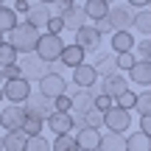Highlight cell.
Segmentation results:
<instances>
[{"label":"cell","mask_w":151,"mask_h":151,"mask_svg":"<svg viewBox=\"0 0 151 151\" xmlns=\"http://www.w3.org/2000/svg\"><path fill=\"white\" fill-rule=\"evenodd\" d=\"M39 37H42V34H39L37 28H31L28 22H20V25H17L14 31L6 37V42H9L20 56H28V53H34V50H37Z\"/></svg>","instance_id":"6da1fadb"},{"label":"cell","mask_w":151,"mask_h":151,"mask_svg":"<svg viewBox=\"0 0 151 151\" xmlns=\"http://www.w3.org/2000/svg\"><path fill=\"white\" fill-rule=\"evenodd\" d=\"M62 50H65V42H62V37H53V34H42L37 42V50L34 53L39 56V59L45 62V65H56V62L62 59Z\"/></svg>","instance_id":"7a4b0ae2"},{"label":"cell","mask_w":151,"mask_h":151,"mask_svg":"<svg viewBox=\"0 0 151 151\" xmlns=\"http://www.w3.org/2000/svg\"><path fill=\"white\" fill-rule=\"evenodd\" d=\"M3 98L9 104H17V106H22V104L31 98V81L28 78H17V81H3Z\"/></svg>","instance_id":"3957f363"},{"label":"cell","mask_w":151,"mask_h":151,"mask_svg":"<svg viewBox=\"0 0 151 151\" xmlns=\"http://www.w3.org/2000/svg\"><path fill=\"white\" fill-rule=\"evenodd\" d=\"M37 84H39V95H45L48 101H56V98L67 95V81H65V76L48 73V76H42Z\"/></svg>","instance_id":"277c9868"},{"label":"cell","mask_w":151,"mask_h":151,"mask_svg":"<svg viewBox=\"0 0 151 151\" xmlns=\"http://www.w3.org/2000/svg\"><path fill=\"white\" fill-rule=\"evenodd\" d=\"M25 106H17V104H9V106L0 109V126L6 129V134L9 132H22V126H25Z\"/></svg>","instance_id":"5b68a950"},{"label":"cell","mask_w":151,"mask_h":151,"mask_svg":"<svg viewBox=\"0 0 151 151\" xmlns=\"http://www.w3.org/2000/svg\"><path fill=\"white\" fill-rule=\"evenodd\" d=\"M73 45H78L84 53H98V50H101V34L95 31V25H84V28L76 31Z\"/></svg>","instance_id":"8992f818"},{"label":"cell","mask_w":151,"mask_h":151,"mask_svg":"<svg viewBox=\"0 0 151 151\" xmlns=\"http://www.w3.org/2000/svg\"><path fill=\"white\" fill-rule=\"evenodd\" d=\"M22 106H25V115H28V118L48 120L50 115H53V101H48V98H45V95H39V92H37V95L31 92V98H28Z\"/></svg>","instance_id":"52a82bcc"},{"label":"cell","mask_w":151,"mask_h":151,"mask_svg":"<svg viewBox=\"0 0 151 151\" xmlns=\"http://www.w3.org/2000/svg\"><path fill=\"white\" fill-rule=\"evenodd\" d=\"M106 20L112 22V31H132V20H134V11L129 6H115L109 3V14Z\"/></svg>","instance_id":"ba28073f"},{"label":"cell","mask_w":151,"mask_h":151,"mask_svg":"<svg viewBox=\"0 0 151 151\" xmlns=\"http://www.w3.org/2000/svg\"><path fill=\"white\" fill-rule=\"evenodd\" d=\"M104 126L109 129V134H123L132 126V112H123V109L112 106L106 115H104Z\"/></svg>","instance_id":"9c48e42d"},{"label":"cell","mask_w":151,"mask_h":151,"mask_svg":"<svg viewBox=\"0 0 151 151\" xmlns=\"http://www.w3.org/2000/svg\"><path fill=\"white\" fill-rule=\"evenodd\" d=\"M17 65H20V70H22V78H42V76H48V65H45L42 59H39L37 53H28V56H20V62H17Z\"/></svg>","instance_id":"30bf717a"},{"label":"cell","mask_w":151,"mask_h":151,"mask_svg":"<svg viewBox=\"0 0 151 151\" xmlns=\"http://www.w3.org/2000/svg\"><path fill=\"white\" fill-rule=\"evenodd\" d=\"M50 6H45V3H37V6H31V11L25 14V22L31 28H37L39 34H45L48 31V22H50Z\"/></svg>","instance_id":"8fae6325"},{"label":"cell","mask_w":151,"mask_h":151,"mask_svg":"<svg viewBox=\"0 0 151 151\" xmlns=\"http://www.w3.org/2000/svg\"><path fill=\"white\" fill-rule=\"evenodd\" d=\"M98 84V73H95V65H78L73 70V87L76 90H92Z\"/></svg>","instance_id":"7c38bea8"},{"label":"cell","mask_w":151,"mask_h":151,"mask_svg":"<svg viewBox=\"0 0 151 151\" xmlns=\"http://www.w3.org/2000/svg\"><path fill=\"white\" fill-rule=\"evenodd\" d=\"M45 126H48L50 132H53L56 137H67L70 132L76 129V123H73V112L70 115H62V112H53L48 120H45Z\"/></svg>","instance_id":"4fadbf2b"},{"label":"cell","mask_w":151,"mask_h":151,"mask_svg":"<svg viewBox=\"0 0 151 151\" xmlns=\"http://www.w3.org/2000/svg\"><path fill=\"white\" fill-rule=\"evenodd\" d=\"M129 90V81H126V76L123 73H118V76H109V78H101V95H106V98H118L120 92H126Z\"/></svg>","instance_id":"5bb4252c"},{"label":"cell","mask_w":151,"mask_h":151,"mask_svg":"<svg viewBox=\"0 0 151 151\" xmlns=\"http://www.w3.org/2000/svg\"><path fill=\"white\" fill-rule=\"evenodd\" d=\"M101 132L98 129H78L76 132V143H78V151H98L101 146Z\"/></svg>","instance_id":"9a60e30c"},{"label":"cell","mask_w":151,"mask_h":151,"mask_svg":"<svg viewBox=\"0 0 151 151\" xmlns=\"http://www.w3.org/2000/svg\"><path fill=\"white\" fill-rule=\"evenodd\" d=\"M95 95H98L95 90H76L73 87V95H70L73 98V112H81V115L90 112L95 106Z\"/></svg>","instance_id":"2e32d148"},{"label":"cell","mask_w":151,"mask_h":151,"mask_svg":"<svg viewBox=\"0 0 151 151\" xmlns=\"http://www.w3.org/2000/svg\"><path fill=\"white\" fill-rule=\"evenodd\" d=\"M62 20H65V31H78V28L87 25V14H84V6H70V9L62 14Z\"/></svg>","instance_id":"e0dca14e"},{"label":"cell","mask_w":151,"mask_h":151,"mask_svg":"<svg viewBox=\"0 0 151 151\" xmlns=\"http://www.w3.org/2000/svg\"><path fill=\"white\" fill-rule=\"evenodd\" d=\"M134 48H137V42H134V37H132V31H115L112 34V50H115V56H118V53H134Z\"/></svg>","instance_id":"ac0fdd59"},{"label":"cell","mask_w":151,"mask_h":151,"mask_svg":"<svg viewBox=\"0 0 151 151\" xmlns=\"http://www.w3.org/2000/svg\"><path fill=\"white\" fill-rule=\"evenodd\" d=\"M84 50L78 48V45H65V50H62V67H70V70H76L78 65H84Z\"/></svg>","instance_id":"d6986e66"},{"label":"cell","mask_w":151,"mask_h":151,"mask_svg":"<svg viewBox=\"0 0 151 151\" xmlns=\"http://www.w3.org/2000/svg\"><path fill=\"white\" fill-rule=\"evenodd\" d=\"M20 25V20H17V11L11 9V6H6V3H0V37H9L14 28Z\"/></svg>","instance_id":"ffe728a7"},{"label":"cell","mask_w":151,"mask_h":151,"mask_svg":"<svg viewBox=\"0 0 151 151\" xmlns=\"http://www.w3.org/2000/svg\"><path fill=\"white\" fill-rule=\"evenodd\" d=\"M95 73H98V78L118 76V59H115V53H104V56H98V62H95Z\"/></svg>","instance_id":"44dd1931"},{"label":"cell","mask_w":151,"mask_h":151,"mask_svg":"<svg viewBox=\"0 0 151 151\" xmlns=\"http://www.w3.org/2000/svg\"><path fill=\"white\" fill-rule=\"evenodd\" d=\"M129 81H134V84H140V87H151V62L137 59V65L132 67V73H129Z\"/></svg>","instance_id":"7402d4cb"},{"label":"cell","mask_w":151,"mask_h":151,"mask_svg":"<svg viewBox=\"0 0 151 151\" xmlns=\"http://www.w3.org/2000/svg\"><path fill=\"white\" fill-rule=\"evenodd\" d=\"M84 14H87V20L98 22V20H104V17L109 14V3L106 0H87L84 3Z\"/></svg>","instance_id":"603a6c76"},{"label":"cell","mask_w":151,"mask_h":151,"mask_svg":"<svg viewBox=\"0 0 151 151\" xmlns=\"http://www.w3.org/2000/svg\"><path fill=\"white\" fill-rule=\"evenodd\" d=\"M25 146H28L25 132H9L3 137V151H25Z\"/></svg>","instance_id":"cb8c5ba5"},{"label":"cell","mask_w":151,"mask_h":151,"mask_svg":"<svg viewBox=\"0 0 151 151\" xmlns=\"http://www.w3.org/2000/svg\"><path fill=\"white\" fill-rule=\"evenodd\" d=\"M132 28L143 34V39L151 37V9L146 11H134V20H132Z\"/></svg>","instance_id":"d4e9b609"},{"label":"cell","mask_w":151,"mask_h":151,"mask_svg":"<svg viewBox=\"0 0 151 151\" xmlns=\"http://www.w3.org/2000/svg\"><path fill=\"white\" fill-rule=\"evenodd\" d=\"M98 151H126V137L123 134H104Z\"/></svg>","instance_id":"484cf974"},{"label":"cell","mask_w":151,"mask_h":151,"mask_svg":"<svg viewBox=\"0 0 151 151\" xmlns=\"http://www.w3.org/2000/svg\"><path fill=\"white\" fill-rule=\"evenodd\" d=\"M126 151H151V140L143 132H134L126 137Z\"/></svg>","instance_id":"4316f807"},{"label":"cell","mask_w":151,"mask_h":151,"mask_svg":"<svg viewBox=\"0 0 151 151\" xmlns=\"http://www.w3.org/2000/svg\"><path fill=\"white\" fill-rule=\"evenodd\" d=\"M17 62H20V53H17L9 42H3V45H0V70H6V67L17 65Z\"/></svg>","instance_id":"83f0119b"},{"label":"cell","mask_w":151,"mask_h":151,"mask_svg":"<svg viewBox=\"0 0 151 151\" xmlns=\"http://www.w3.org/2000/svg\"><path fill=\"white\" fill-rule=\"evenodd\" d=\"M115 106H118V109H123V112H132V109L137 106V92H134V90L120 92V95L115 98Z\"/></svg>","instance_id":"f1b7e54d"},{"label":"cell","mask_w":151,"mask_h":151,"mask_svg":"<svg viewBox=\"0 0 151 151\" xmlns=\"http://www.w3.org/2000/svg\"><path fill=\"white\" fill-rule=\"evenodd\" d=\"M84 126H87V129H98V132H101V126H104V112H101V109H95V106H92L90 112H84Z\"/></svg>","instance_id":"f546056e"},{"label":"cell","mask_w":151,"mask_h":151,"mask_svg":"<svg viewBox=\"0 0 151 151\" xmlns=\"http://www.w3.org/2000/svg\"><path fill=\"white\" fill-rule=\"evenodd\" d=\"M50 148L53 151H78V143H76L73 134H67V137H56V140L50 143Z\"/></svg>","instance_id":"4dcf8cb0"},{"label":"cell","mask_w":151,"mask_h":151,"mask_svg":"<svg viewBox=\"0 0 151 151\" xmlns=\"http://www.w3.org/2000/svg\"><path fill=\"white\" fill-rule=\"evenodd\" d=\"M137 112H140V118H148L151 115V90H146V92H137Z\"/></svg>","instance_id":"1f68e13d"},{"label":"cell","mask_w":151,"mask_h":151,"mask_svg":"<svg viewBox=\"0 0 151 151\" xmlns=\"http://www.w3.org/2000/svg\"><path fill=\"white\" fill-rule=\"evenodd\" d=\"M42 129H45V120H39V118H25L22 132H25L28 137H39V134H42Z\"/></svg>","instance_id":"d6a6232c"},{"label":"cell","mask_w":151,"mask_h":151,"mask_svg":"<svg viewBox=\"0 0 151 151\" xmlns=\"http://www.w3.org/2000/svg\"><path fill=\"white\" fill-rule=\"evenodd\" d=\"M118 73H132V67L137 65V56L134 53H118Z\"/></svg>","instance_id":"836d02e7"},{"label":"cell","mask_w":151,"mask_h":151,"mask_svg":"<svg viewBox=\"0 0 151 151\" xmlns=\"http://www.w3.org/2000/svg\"><path fill=\"white\" fill-rule=\"evenodd\" d=\"M25 151H50V140H45L42 134H39V137H28Z\"/></svg>","instance_id":"e575fe53"},{"label":"cell","mask_w":151,"mask_h":151,"mask_svg":"<svg viewBox=\"0 0 151 151\" xmlns=\"http://www.w3.org/2000/svg\"><path fill=\"white\" fill-rule=\"evenodd\" d=\"M53 112H62V115H70L73 112V98L70 95H62L53 101Z\"/></svg>","instance_id":"d590c367"},{"label":"cell","mask_w":151,"mask_h":151,"mask_svg":"<svg viewBox=\"0 0 151 151\" xmlns=\"http://www.w3.org/2000/svg\"><path fill=\"white\" fill-rule=\"evenodd\" d=\"M137 53H140V62H151V37L137 42Z\"/></svg>","instance_id":"8d00e7d4"},{"label":"cell","mask_w":151,"mask_h":151,"mask_svg":"<svg viewBox=\"0 0 151 151\" xmlns=\"http://www.w3.org/2000/svg\"><path fill=\"white\" fill-rule=\"evenodd\" d=\"M62 31H65V20H62V17H50V22H48V31H45V34L62 37Z\"/></svg>","instance_id":"74e56055"},{"label":"cell","mask_w":151,"mask_h":151,"mask_svg":"<svg viewBox=\"0 0 151 151\" xmlns=\"http://www.w3.org/2000/svg\"><path fill=\"white\" fill-rule=\"evenodd\" d=\"M112 106H115V101H112V98L101 95V92H98V95H95V109H101L104 115H106V112H109V109H112Z\"/></svg>","instance_id":"f35d334b"},{"label":"cell","mask_w":151,"mask_h":151,"mask_svg":"<svg viewBox=\"0 0 151 151\" xmlns=\"http://www.w3.org/2000/svg\"><path fill=\"white\" fill-rule=\"evenodd\" d=\"M17 78H22L20 65H11V67H6V70H3V81H17Z\"/></svg>","instance_id":"ab89813d"},{"label":"cell","mask_w":151,"mask_h":151,"mask_svg":"<svg viewBox=\"0 0 151 151\" xmlns=\"http://www.w3.org/2000/svg\"><path fill=\"white\" fill-rule=\"evenodd\" d=\"M70 6H73V0H56L53 9H50V14H53V17H62L67 9H70Z\"/></svg>","instance_id":"60d3db41"},{"label":"cell","mask_w":151,"mask_h":151,"mask_svg":"<svg viewBox=\"0 0 151 151\" xmlns=\"http://www.w3.org/2000/svg\"><path fill=\"white\" fill-rule=\"evenodd\" d=\"M95 31L101 34V37H104V34H115V31H112V22H109L106 17H104V20H98V22H95Z\"/></svg>","instance_id":"b9f144b4"},{"label":"cell","mask_w":151,"mask_h":151,"mask_svg":"<svg viewBox=\"0 0 151 151\" xmlns=\"http://www.w3.org/2000/svg\"><path fill=\"white\" fill-rule=\"evenodd\" d=\"M11 6H14L17 14H28V11H31V3H28V0H17V3H11Z\"/></svg>","instance_id":"7bdbcfd3"},{"label":"cell","mask_w":151,"mask_h":151,"mask_svg":"<svg viewBox=\"0 0 151 151\" xmlns=\"http://www.w3.org/2000/svg\"><path fill=\"white\" fill-rule=\"evenodd\" d=\"M140 132L151 140V115H148V118H140Z\"/></svg>","instance_id":"ee69618b"},{"label":"cell","mask_w":151,"mask_h":151,"mask_svg":"<svg viewBox=\"0 0 151 151\" xmlns=\"http://www.w3.org/2000/svg\"><path fill=\"white\" fill-rule=\"evenodd\" d=\"M129 9H137V11H146L148 9V0H132V3H126Z\"/></svg>","instance_id":"f6af8a7d"},{"label":"cell","mask_w":151,"mask_h":151,"mask_svg":"<svg viewBox=\"0 0 151 151\" xmlns=\"http://www.w3.org/2000/svg\"><path fill=\"white\" fill-rule=\"evenodd\" d=\"M0 87H3V70H0Z\"/></svg>","instance_id":"bcb514c9"},{"label":"cell","mask_w":151,"mask_h":151,"mask_svg":"<svg viewBox=\"0 0 151 151\" xmlns=\"http://www.w3.org/2000/svg\"><path fill=\"white\" fill-rule=\"evenodd\" d=\"M0 151H3V137H0Z\"/></svg>","instance_id":"7dc6e473"},{"label":"cell","mask_w":151,"mask_h":151,"mask_svg":"<svg viewBox=\"0 0 151 151\" xmlns=\"http://www.w3.org/2000/svg\"><path fill=\"white\" fill-rule=\"evenodd\" d=\"M3 42H6V37H0V45H3Z\"/></svg>","instance_id":"c3c4849f"},{"label":"cell","mask_w":151,"mask_h":151,"mask_svg":"<svg viewBox=\"0 0 151 151\" xmlns=\"http://www.w3.org/2000/svg\"><path fill=\"white\" fill-rule=\"evenodd\" d=\"M148 9H151V0H148Z\"/></svg>","instance_id":"681fc988"}]
</instances>
